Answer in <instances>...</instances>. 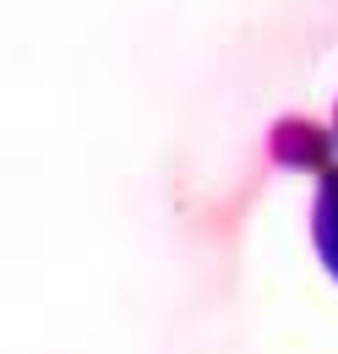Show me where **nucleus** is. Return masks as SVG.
Masks as SVG:
<instances>
[{
    "mask_svg": "<svg viewBox=\"0 0 338 354\" xmlns=\"http://www.w3.org/2000/svg\"><path fill=\"white\" fill-rule=\"evenodd\" d=\"M311 234H317V257L338 278V169L328 164L317 175V202H311Z\"/></svg>",
    "mask_w": 338,
    "mask_h": 354,
    "instance_id": "f257e3e1",
    "label": "nucleus"
},
{
    "mask_svg": "<svg viewBox=\"0 0 338 354\" xmlns=\"http://www.w3.org/2000/svg\"><path fill=\"white\" fill-rule=\"evenodd\" d=\"M333 136H338V115H333Z\"/></svg>",
    "mask_w": 338,
    "mask_h": 354,
    "instance_id": "f03ea898",
    "label": "nucleus"
}]
</instances>
